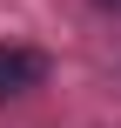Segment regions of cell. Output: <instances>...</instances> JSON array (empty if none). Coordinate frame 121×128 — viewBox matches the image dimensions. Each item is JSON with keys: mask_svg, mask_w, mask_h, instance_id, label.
I'll list each match as a JSON object with an SVG mask.
<instances>
[{"mask_svg": "<svg viewBox=\"0 0 121 128\" xmlns=\"http://www.w3.org/2000/svg\"><path fill=\"white\" fill-rule=\"evenodd\" d=\"M40 74H47V61H40L34 47H0V101L40 88Z\"/></svg>", "mask_w": 121, "mask_h": 128, "instance_id": "6da1fadb", "label": "cell"}, {"mask_svg": "<svg viewBox=\"0 0 121 128\" xmlns=\"http://www.w3.org/2000/svg\"><path fill=\"white\" fill-rule=\"evenodd\" d=\"M94 7H108V14H121V0H94Z\"/></svg>", "mask_w": 121, "mask_h": 128, "instance_id": "7a4b0ae2", "label": "cell"}]
</instances>
